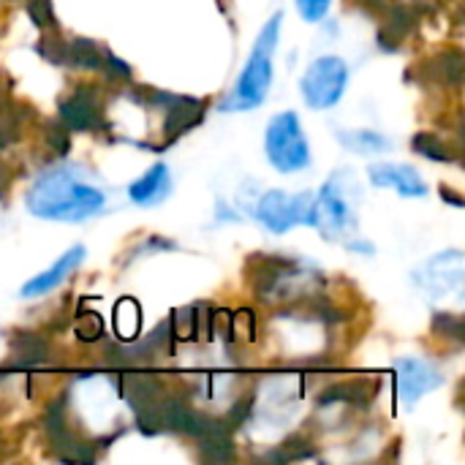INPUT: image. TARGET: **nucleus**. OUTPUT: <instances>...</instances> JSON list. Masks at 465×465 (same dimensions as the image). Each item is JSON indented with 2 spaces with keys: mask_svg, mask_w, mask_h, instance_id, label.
Returning <instances> with one entry per match:
<instances>
[{
  "mask_svg": "<svg viewBox=\"0 0 465 465\" xmlns=\"http://www.w3.org/2000/svg\"><path fill=\"white\" fill-rule=\"evenodd\" d=\"M463 251H450L436 259H430L425 267L417 272V283L430 294V297H444L455 294L460 297L463 292Z\"/></svg>",
  "mask_w": 465,
  "mask_h": 465,
  "instance_id": "nucleus-7",
  "label": "nucleus"
},
{
  "mask_svg": "<svg viewBox=\"0 0 465 465\" xmlns=\"http://www.w3.org/2000/svg\"><path fill=\"white\" fill-rule=\"evenodd\" d=\"M106 210V193L84 180L71 166H57L44 172L30 193H27V213L41 221L57 223H79L95 218Z\"/></svg>",
  "mask_w": 465,
  "mask_h": 465,
  "instance_id": "nucleus-1",
  "label": "nucleus"
},
{
  "mask_svg": "<svg viewBox=\"0 0 465 465\" xmlns=\"http://www.w3.org/2000/svg\"><path fill=\"white\" fill-rule=\"evenodd\" d=\"M68 65H76V68H90V71H101L104 65V49L95 44V41H87V38H74L68 44V57H65Z\"/></svg>",
  "mask_w": 465,
  "mask_h": 465,
  "instance_id": "nucleus-15",
  "label": "nucleus"
},
{
  "mask_svg": "<svg viewBox=\"0 0 465 465\" xmlns=\"http://www.w3.org/2000/svg\"><path fill=\"white\" fill-rule=\"evenodd\" d=\"M349 87V65L338 54L316 57L302 74L300 90L311 109H332Z\"/></svg>",
  "mask_w": 465,
  "mask_h": 465,
  "instance_id": "nucleus-5",
  "label": "nucleus"
},
{
  "mask_svg": "<svg viewBox=\"0 0 465 465\" xmlns=\"http://www.w3.org/2000/svg\"><path fill=\"white\" fill-rule=\"evenodd\" d=\"M441 196H447L455 207H463V196H460V193H455V191H450V188H441Z\"/></svg>",
  "mask_w": 465,
  "mask_h": 465,
  "instance_id": "nucleus-20",
  "label": "nucleus"
},
{
  "mask_svg": "<svg viewBox=\"0 0 465 465\" xmlns=\"http://www.w3.org/2000/svg\"><path fill=\"white\" fill-rule=\"evenodd\" d=\"M338 142L357 153V155H381L387 150H392V142L379 134V131H371V128H351V131H338Z\"/></svg>",
  "mask_w": 465,
  "mask_h": 465,
  "instance_id": "nucleus-13",
  "label": "nucleus"
},
{
  "mask_svg": "<svg viewBox=\"0 0 465 465\" xmlns=\"http://www.w3.org/2000/svg\"><path fill=\"white\" fill-rule=\"evenodd\" d=\"M27 16L35 22V27H49V25H54L52 0H30V3H27Z\"/></svg>",
  "mask_w": 465,
  "mask_h": 465,
  "instance_id": "nucleus-18",
  "label": "nucleus"
},
{
  "mask_svg": "<svg viewBox=\"0 0 465 465\" xmlns=\"http://www.w3.org/2000/svg\"><path fill=\"white\" fill-rule=\"evenodd\" d=\"M332 0H297V11L305 22H322L330 11Z\"/></svg>",
  "mask_w": 465,
  "mask_h": 465,
  "instance_id": "nucleus-17",
  "label": "nucleus"
},
{
  "mask_svg": "<svg viewBox=\"0 0 465 465\" xmlns=\"http://www.w3.org/2000/svg\"><path fill=\"white\" fill-rule=\"evenodd\" d=\"M264 153L267 161L283 174H297L311 166V144L297 112H281L272 117L264 131Z\"/></svg>",
  "mask_w": 465,
  "mask_h": 465,
  "instance_id": "nucleus-3",
  "label": "nucleus"
},
{
  "mask_svg": "<svg viewBox=\"0 0 465 465\" xmlns=\"http://www.w3.org/2000/svg\"><path fill=\"white\" fill-rule=\"evenodd\" d=\"M281 25L283 14H272V19L262 27V33L253 41L251 57L242 65V74L234 82V90L218 104V112H248L264 104L267 90L272 87V71H275V49L281 41Z\"/></svg>",
  "mask_w": 465,
  "mask_h": 465,
  "instance_id": "nucleus-2",
  "label": "nucleus"
},
{
  "mask_svg": "<svg viewBox=\"0 0 465 465\" xmlns=\"http://www.w3.org/2000/svg\"><path fill=\"white\" fill-rule=\"evenodd\" d=\"M398 390H401V401L411 409L417 401H422L425 395H430L433 390H439L444 384V373L428 362V360H417V357H403L398 365Z\"/></svg>",
  "mask_w": 465,
  "mask_h": 465,
  "instance_id": "nucleus-8",
  "label": "nucleus"
},
{
  "mask_svg": "<svg viewBox=\"0 0 465 465\" xmlns=\"http://www.w3.org/2000/svg\"><path fill=\"white\" fill-rule=\"evenodd\" d=\"M414 153H420L422 158L428 161H436V163H450L452 161V150L444 139L433 136V134H417L414 142H411Z\"/></svg>",
  "mask_w": 465,
  "mask_h": 465,
  "instance_id": "nucleus-16",
  "label": "nucleus"
},
{
  "mask_svg": "<svg viewBox=\"0 0 465 465\" xmlns=\"http://www.w3.org/2000/svg\"><path fill=\"white\" fill-rule=\"evenodd\" d=\"M11 346H14V365H22V368H27V365H38V362H46V357H49V346H46V341H44V338H38V335H30V332L16 335Z\"/></svg>",
  "mask_w": 465,
  "mask_h": 465,
  "instance_id": "nucleus-14",
  "label": "nucleus"
},
{
  "mask_svg": "<svg viewBox=\"0 0 465 465\" xmlns=\"http://www.w3.org/2000/svg\"><path fill=\"white\" fill-rule=\"evenodd\" d=\"M368 177L376 188H392L406 199H420L428 193L422 174L409 163H371Z\"/></svg>",
  "mask_w": 465,
  "mask_h": 465,
  "instance_id": "nucleus-11",
  "label": "nucleus"
},
{
  "mask_svg": "<svg viewBox=\"0 0 465 465\" xmlns=\"http://www.w3.org/2000/svg\"><path fill=\"white\" fill-rule=\"evenodd\" d=\"M308 226H313L324 240H346L357 229V210L346 196L341 174H332L311 202Z\"/></svg>",
  "mask_w": 465,
  "mask_h": 465,
  "instance_id": "nucleus-4",
  "label": "nucleus"
},
{
  "mask_svg": "<svg viewBox=\"0 0 465 465\" xmlns=\"http://www.w3.org/2000/svg\"><path fill=\"white\" fill-rule=\"evenodd\" d=\"M60 123L68 131H90L101 123L98 90L93 84H79L63 104H60Z\"/></svg>",
  "mask_w": 465,
  "mask_h": 465,
  "instance_id": "nucleus-10",
  "label": "nucleus"
},
{
  "mask_svg": "<svg viewBox=\"0 0 465 465\" xmlns=\"http://www.w3.org/2000/svg\"><path fill=\"white\" fill-rule=\"evenodd\" d=\"M172 193V174L166 163H153L139 180L128 185V199L139 207H155Z\"/></svg>",
  "mask_w": 465,
  "mask_h": 465,
  "instance_id": "nucleus-12",
  "label": "nucleus"
},
{
  "mask_svg": "<svg viewBox=\"0 0 465 465\" xmlns=\"http://www.w3.org/2000/svg\"><path fill=\"white\" fill-rule=\"evenodd\" d=\"M313 193H286V191H267L259 196L253 215L256 221L272 232V234H286L294 226L308 223Z\"/></svg>",
  "mask_w": 465,
  "mask_h": 465,
  "instance_id": "nucleus-6",
  "label": "nucleus"
},
{
  "mask_svg": "<svg viewBox=\"0 0 465 465\" xmlns=\"http://www.w3.org/2000/svg\"><path fill=\"white\" fill-rule=\"evenodd\" d=\"M104 74H109V79H131V68L112 52H104V65H101Z\"/></svg>",
  "mask_w": 465,
  "mask_h": 465,
  "instance_id": "nucleus-19",
  "label": "nucleus"
},
{
  "mask_svg": "<svg viewBox=\"0 0 465 465\" xmlns=\"http://www.w3.org/2000/svg\"><path fill=\"white\" fill-rule=\"evenodd\" d=\"M87 251L84 245H71L52 267H46L44 272H38L35 278H30L22 289H19V297L22 300H38V297H46L52 292H57L84 262Z\"/></svg>",
  "mask_w": 465,
  "mask_h": 465,
  "instance_id": "nucleus-9",
  "label": "nucleus"
}]
</instances>
